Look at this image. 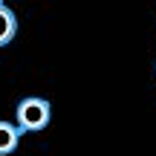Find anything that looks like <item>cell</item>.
Listing matches in <instances>:
<instances>
[{
  "instance_id": "obj_2",
  "label": "cell",
  "mask_w": 156,
  "mask_h": 156,
  "mask_svg": "<svg viewBox=\"0 0 156 156\" xmlns=\"http://www.w3.org/2000/svg\"><path fill=\"white\" fill-rule=\"evenodd\" d=\"M20 136H23V130L17 127V124H12V122H0V156L15 153L17 145H20Z\"/></svg>"
},
{
  "instance_id": "obj_3",
  "label": "cell",
  "mask_w": 156,
  "mask_h": 156,
  "mask_svg": "<svg viewBox=\"0 0 156 156\" xmlns=\"http://www.w3.org/2000/svg\"><path fill=\"white\" fill-rule=\"evenodd\" d=\"M15 32H17V17H15V12L6 6V0H0V46L12 44Z\"/></svg>"
},
{
  "instance_id": "obj_4",
  "label": "cell",
  "mask_w": 156,
  "mask_h": 156,
  "mask_svg": "<svg viewBox=\"0 0 156 156\" xmlns=\"http://www.w3.org/2000/svg\"><path fill=\"white\" fill-rule=\"evenodd\" d=\"M153 69H156V61H153Z\"/></svg>"
},
{
  "instance_id": "obj_1",
  "label": "cell",
  "mask_w": 156,
  "mask_h": 156,
  "mask_svg": "<svg viewBox=\"0 0 156 156\" xmlns=\"http://www.w3.org/2000/svg\"><path fill=\"white\" fill-rule=\"evenodd\" d=\"M52 119V104L46 98H38V95H29L17 104L15 110V124L23 130V133H38L49 124Z\"/></svg>"
}]
</instances>
